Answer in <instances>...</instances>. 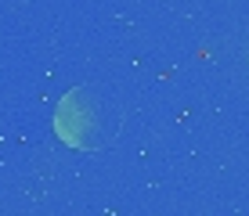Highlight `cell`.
<instances>
[{"mask_svg":"<svg viewBox=\"0 0 249 216\" xmlns=\"http://www.w3.org/2000/svg\"><path fill=\"white\" fill-rule=\"evenodd\" d=\"M54 126L72 148H101L105 137L112 141V133L119 126V116H116V108H108L105 98H98L94 90L80 86V90H72L62 105H58Z\"/></svg>","mask_w":249,"mask_h":216,"instance_id":"obj_1","label":"cell"}]
</instances>
